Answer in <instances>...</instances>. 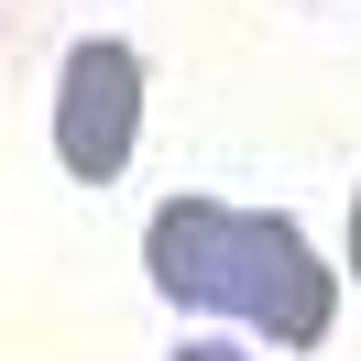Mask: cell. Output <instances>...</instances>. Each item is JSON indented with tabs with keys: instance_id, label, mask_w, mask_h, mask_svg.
Here are the masks:
<instances>
[{
	"instance_id": "cell-1",
	"label": "cell",
	"mask_w": 361,
	"mask_h": 361,
	"mask_svg": "<svg viewBox=\"0 0 361 361\" xmlns=\"http://www.w3.org/2000/svg\"><path fill=\"white\" fill-rule=\"evenodd\" d=\"M142 274L164 307L230 317L274 350H317L339 317V274L285 208H230V197H164L142 219Z\"/></svg>"
},
{
	"instance_id": "cell-2",
	"label": "cell",
	"mask_w": 361,
	"mask_h": 361,
	"mask_svg": "<svg viewBox=\"0 0 361 361\" xmlns=\"http://www.w3.org/2000/svg\"><path fill=\"white\" fill-rule=\"evenodd\" d=\"M142 142V55L121 33H77L55 66V164L77 186H110Z\"/></svg>"
},
{
	"instance_id": "cell-3",
	"label": "cell",
	"mask_w": 361,
	"mask_h": 361,
	"mask_svg": "<svg viewBox=\"0 0 361 361\" xmlns=\"http://www.w3.org/2000/svg\"><path fill=\"white\" fill-rule=\"evenodd\" d=\"M176 361H252V350H230V339H186Z\"/></svg>"
},
{
	"instance_id": "cell-4",
	"label": "cell",
	"mask_w": 361,
	"mask_h": 361,
	"mask_svg": "<svg viewBox=\"0 0 361 361\" xmlns=\"http://www.w3.org/2000/svg\"><path fill=\"white\" fill-rule=\"evenodd\" d=\"M350 274H361V197H350Z\"/></svg>"
}]
</instances>
